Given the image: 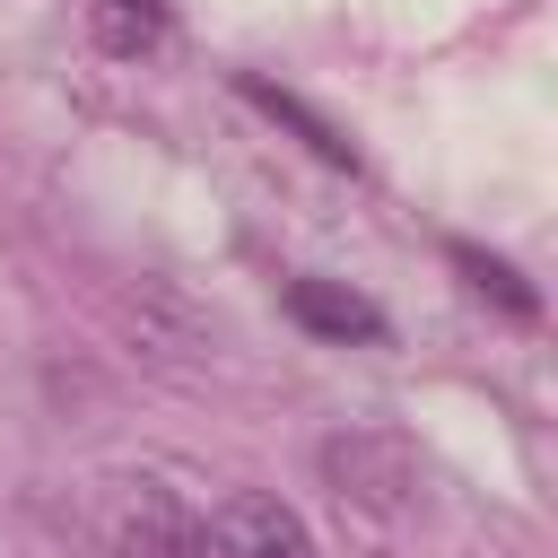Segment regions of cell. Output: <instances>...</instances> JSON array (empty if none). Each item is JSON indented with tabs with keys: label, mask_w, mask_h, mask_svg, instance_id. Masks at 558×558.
I'll list each match as a JSON object with an SVG mask.
<instances>
[{
	"label": "cell",
	"mask_w": 558,
	"mask_h": 558,
	"mask_svg": "<svg viewBox=\"0 0 558 558\" xmlns=\"http://www.w3.org/2000/svg\"><path fill=\"white\" fill-rule=\"evenodd\" d=\"M323 480L340 506H366V514H401L418 506V453L401 436H375V427H349L323 445Z\"/></svg>",
	"instance_id": "cell-1"
},
{
	"label": "cell",
	"mask_w": 558,
	"mask_h": 558,
	"mask_svg": "<svg viewBox=\"0 0 558 558\" xmlns=\"http://www.w3.org/2000/svg\"><path fill=\"white\" fill-rule=\"evenodd\" d=\"M192 558H314V532H305L296 506H279L262 488H235L192 523Z\"/></svg>",
	"instance_id": "cell-2"
},
{
	"label": "cell",
	"mask_w": 558,
	"mask_h": 558,
	"mask_svg": "<svg viewBox=\"0 0 558 558\" xmlns=\"http://www.w3.org/2000/svg\"><path fill=\"white\" fill-rule=\"evenodd\" d=\"M105 549L113 558H192V514L166 480H113L105 497Z\"/></svg>",
	"instance_id": "cell-3"
},
{
	"label": "cell",
	"mask_w": 558,
	"mask_h": 558,
	"mask_svg": "<svg viewBox=\"0 0 558 558\" xmlns=\"http://www.w3.org/2000/svg\"><path fill=\"white\" fill-rule=\"evenodd\" d=\"M288 314H296L305 331H323V340H384V314H375L366 296L331 288V279H288Z\"/></svg>",
	"instance_id": "cell-4"
},
{
	"label": "cell",
	"mask_w": 558,
	"mask_h": 558,
	"mask_svg": "<svg viewBox=\"0 0 558 558\" xmlns=\"http://www.w3.org/2000/svg\"><path fill=\"white\" fill-rule=\"evenodd\" d=\"M96 35H105V52H148V44L166 35V9H157V0H105Z\"/></svg>",
	"instance_id": "cell-5"
},
{
	"label": "cell",
	"mask_w": 558,
	"mask_h": 558,
	"mask_svg": "<svg viewBox=\"0 0 558 558\" xmlns=\"http://www.w3.org/2000/svg\"><path fill=\"white\" fill-rule=\"evenodd\" d=\"M453 262H462V270H471V288H480V296H497L506 314H523V323L541 314V305H532V288H523L506 262H488V253H471V244H453Z\"/></svg>",
	"instance_id": "cell-6"
},
{
	"label": "cell",
	"mask_w": 558,
	"mask_h": 558,
	"mask_svg": "<svg viewBox=\"0 0 558 558\" xmlns=\"http://www.w3.org/2000/svg\"><path fill=\"white\" fill-rule=\"evenodd\" d=\"M244 96H253V105H270L279 122H296V131H305V140H314V148H323L331 166H349V140H331V131H323V122H314V113H305L296 96H279V87H262V78H244Z\"/></svg>",
	"instance_id": "cell-7"
}]
</instances>
